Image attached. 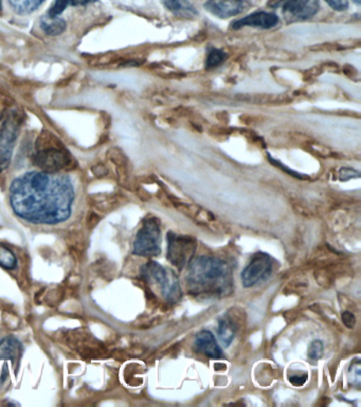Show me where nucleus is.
Segmentation results:
<instances>
[{
	"instance_id": "28",
	"label": "nucleus",
	"mask_w": 361,
	"mask_h": 407,
	"mask_svg": "<svg viewBox=\"0 0 361 407\" xmlns=\"http://www.w3.org/2000/svg\"><path fill=\"white\" fill-rule=\"evenodd\" d=\"M353 1H354V3L358 6L360 5V3H361V0H353Z\"/></svg>"
},
{
	"instance_id": "7",
	"label": "nucleus",
	"mask_w": 361,
	"mask_h": 407,
	"mask_svg": "<svg viewBox=\"0 0 361 407\" xmlns=\"http://www.w3.org/2000/svg\"><path fill=\"white\" fill-rule=\"evenodd\" d=\"M18 119L20 118L14 112L0 119V172L3 171L11 161L13 143L20 128Z\"/></svg>"
},
{
	"instance_id": "11",
	"label": "nucleus",
	"mask_w": 361,
	"mask_h": 407,
	"mask_svg": "<svg viewBox=\"0 0 361 407\" xmlns=\"http://www.w3.org/2000/svg\"><path fill=\"white\" fill-rule=\"evenodd\" d=\"M279 22V17L274 13L268 12H256L251 15L246 16L242 20L233 22V28H243V27H254V28L270 29L277 26Z\"/></svg>"
},
{
	"instance_id": "2",
	"label": "nucleus",
	"mask_w": 361,
	"mask_h": 407,
	"mask_svg": "<svg viewBox=\"0 0 361 407\" xmlns=\"http://www.w3.org/2000/svg\"><path fill=\"white\" fill-rule=\"evenodd\" d=\"M186 286L198 297H225L233 293V269L219 258L200 256L188 265Z\"/></svg>"
},
{
	"instance_id": "14",
	"label": "nucleus",
	"mask_w": 361,
	"mask_h": 407,
	"mask_svg": "<svg viewBox=\"0 0 361 407\" xmlns=\"http://www.w3.org/2000/svg\"><path fill=\"white\" fill-rule=\"evenodd\" d=\"M22 345L18 339L8 336L0 341V360H14L20 355Z\"/></svg>"
},
{
	"instance_id": "17",
	"label": "nucleus",
	"mask_w": 361,
	"mask_h": 407,
	"mask_svg": "<svg viewBox=\"0 0 361 407\" xmlns=\"http://www.w3.org/2000/svg\"><path fill=\"white\" fill-rule=\"evenodd\" d=\"M42 27L48 36H57L65 31L66 22L61 18L50 17V20L43 22Z\"/></svg>"
},
{
	"instance_id": "8",
	"label": "nucleus",
	"mask_w": 361,
	"mask_h": 407,
	"mask_svg": "<svg viewBox=\"0 0 361 407\" xmlns=\"http://www.w3.org/2000/svg\"><path fill=\"white\" fill-rule=\"evenodd\" d=\"M272 272V260L267 253H258L252 257L249 265L242 272V282L245 288H251L266 279Z\"/></svg>"
},
{
	"instance_id": "1",
	"label": "nucleus",
	"mask_w": 361,
	"mask_h": 407,
	"mask_svg": "<svg viewBox=\"0 0 361 407\" xmlns=\"http://www.w3.org/2000/svg\"><path fill=\"white\" fill-rule=\"evenodd\" d=\"M10 202L16 216L27 222L57 225L71 218L75 188L64 174L28 172L11 184Z\"/></svg>"
},
{
	"instance_id": "6",
	"label": "nucleus",
	"mask_w": 361,
	"mask_h": 407,
	"mask_svg": "<svg viewBox=\"0 0 361 407\" xmlns=\"http://www.w3.org/2000/svg\"><path fill=\"white\" fill-rule=\"evenodd\" d=\"M33 163L36 167L47 173H59L71 165V156L68 152L64 150L61 143L57 145H43L33 158Z\"/></svg>"
},
{
	"instance_id": "20",
	"label": "nucleus",
	"mask_w": 361,
	"mask_h": 407,
	"mask_svg": "<svg viewBox=\"0 0 361 407\" xmlns=\"http://www.w3.org/2000/svg\"><path fill=\"white\" fill-rule=\"evenodd\" d=\"M323 353V343H322L321 341H319V339L314 341L313 343L309 345V359L313 360V361H318V360L321 359Z\"/></svg>"
},
{
	"instance_id": "5",
	"label": "nucleus",
	"mask_w": 361,
	"mask_h": 407,
	"mask_svg": "<svg viewBox=\"0 0 361 407\" xmlns=\"http://www.w3.org/2000/svg\"><path fill=\"white\" fill-rule=\"evenodd\" d=\"M196 251V240L193 237L178 236L170 231L168 234V260L182 271L188 267Z\"/></svg>"
},
{
	"instance_id": "21",
	"label": "nucleus",
	"mask_w": 361,
	"mask_h": 407,
	"mask_svg": "<svg viewBox=\"0 0 361 407\" xmlns=\"http://www.w3.org/2000/svg\"><path fill=\"white\" fill-rule=\"evenodd\" d=\"M68 5H71V0H57L54 5L51 7L50 11H49V16L50 17H57L59 14L65 11Z\"/></svg>"
},
{
	"instance_id": "3",
	"label": "nucleus",
	"mask_w": 361,
	"mask_h": 407,
	"mask_svg": "<svg viewBox=\"0 0 361 407\" xmlns=\"http://www.w3.org/2000/svg\"><path fill=\"white\" fill-rule=\"evenodd\" d=\"M141 275L145 281L159 288L162 297L168 302L176 304L179 302L182 298V288L173 272L155 261H149L141 267Z\"/></svg>"
},
{
	"instance_id": "16",
	"label": "nucleus",
	"mask_w": 361,
	"mask_h": 407,
	"mask_svg": "<svg viewBox=\"0 0 361 407\" xmlns=\"http://www.w3.org/2000/svg\"><path fill=\"white\" fill-rule=\"evenodd\" d=\"M45 0H9V3L16 13L30 14L36 11Z\"/></svg>"
},
{
	"instance_id": "23",
	"label": "nucleus",
	"mask_w": 361,
	"mask_h": 407,
	"mask_svg": "<svg viewBox=\"0 0 361 407\" xmlns=\"http://www.w3.org/2000/svg\"><path fill=\"white\" fill-rule=\"evenodd\" d=\"M342 322L348 329H353L356 324V318L353 313L346 311V312L342 313Z\"/></svg>"
},
{
	"instance_id": "19",
	"label": "nucleus",
	"mask_w": 361,
	"mask_h": 407,
	"mask_svg": "<svg viewBox=\"0 0 361 407\" xmlns=\"http://www.w3.org/2000/svg\"><path fill=\"white\" fill-rule=\"evenodd\" d=\"M226 57H227V54L223 51L214 48L210 49L206 60L207 68L212 69L219 66L221 63L225 62Z\"/></svg>"
},
{
	"instance_id": "4",
	"label": "nucleus",
	"mask_w": 361,
	"mask_h": 407,
	"mask_svg": "<svg viewBox=\"0 0 361 407\" xmlns=\"http://www.w3.org/2000/svg\"><path fill=\"white\" fill-rule=\"evenodd\" d=\"M160 242H161V231H160L159 220L156 218L147 219L137 234L133 253L142 256V257L158 256L161 253Z\"/></svg>"
},
{
	"instance_id": "26",
	"label": "nucleus",
	"mask_w": 361,
	"mask_h": 407,
	"mask_svg": "<svg viewBox=\"0 0 361 407\" xmlns=\"http://www.w3.org/2000/svg\"><path fill=\"white\" fill-rule=\"evenodd\" d=\"M94 173L96 174V177H104L108 174V170L104 165H98L94 168Z\"/></svg>"
},
{
	"instance_id": "29",
	"label": "nucleus",
	"mask_w": 361,
	"mask_h": 407,
	"mask_svg": "<svg viewBox=\"0 0 361 407\" xmlns=\"http://www.w3.org/2000/svg\"><path fill=\"white\" fill-rule=\"evenodd\" d=\"M0 9H1V0H0Z\"/></svg>"
},
{
	"instance_id": "13",
	"label": "nucleus",
	"mask_w": 361,
	"mask_h": 407,
	"mask_svg": "<svg viewBox=\"0 0 361 407\" xmlns=\"http://www.w3.org/2000/svg\"><path fill=\"white\" fill-rule=\"evenodd\" d=\"M162 5L174 15L182 18H193L197 15V10L189 0H160Z\"/></svg>"
},
{
	"instance_id": "10",
	"label": "nucleus",
	"mask_w": 361,
	"mask_h": 407,
	"mask_svg": "<svg viewBox=\"0 0 361 407\" xmlns=\"http://www.w3.org/2000/svg\"><path fill=\"white\" fill-rule=\"evenodd\" d=\"M245 0H208L205 9L219 18H229L239 15L245 10Z\"/></svg>"
},
{
	"instance_id": "22",
	"label": "nucleus",
	"mask_w": 361,
	"mask_h": 407,
	"mask_svg": "<svg viewBox=\"0 0 361 407\" xmlns=\"http://www.w3.org/2000/svg\"><path fill=\"white\" fill-rule=\"evenodd\" d=\"M325 1L336 11H346L348 8V0H325Z\"/></svg>"
},
{
	"instance_id": "27",
	"label": "nucleus",
	"mask_w": 361,
	"mask_h": 407,
	"mask_svg": "<svg viewBox=\"0 0 361 407\" xmlns=\"http://www.w3.org/2000/svg\"><path fill=\"white\" fill-rule=\"evenodd\" d=\"M98 0H71V5L73 6H84L88 3H96Z\"/></svg>"
},
{
	"instance_id": "25",
	"label": "nucleus",
	"mask_w": 361,
	"mask_h": 407,
	"mask_svg": "<svg viewBox=\"0 0 361 407\" xmlns=\"http://www.w3.org/2000/svg\"><path fill=\"white\" fill-rule=\"evenodd\" d=\"M289 381H290V383L293 384V385L301 386L303 385V384H305V382L307 381V376H293V378H290Z\"/></svg>"
},
{
	"instance_id": "15",
	"label": "nucleus",
	"mask_w": 361,
	"mask_h": 407,
	"mask_svg": "<svg viewBox=\"0 0 361 407\" xmlns=\"http://www.w3.org/2000/svg\"><path fill=\"white\" fill-rule=\"evenodd\" d=\"M219 336L225 347L233 343L235 336V327L233 319L228 316L221 317L219 320Z\"/></svg>"
},
{
	"instance_id": "24",
	"label": "nucleus",
	"mask_w": 361,
	"mask_h": 407,
	"mask_svg": "<svg viewBox=\"0 0 361 407\" xmlns=\"http://www.w3.org/2000/svg\"><path fill=\"white\" fill-rule=\"evenodd\" d=\"M354 177H359L358 172L355 171V170L346 169V168L340 170V177H341L342 181H344V179H353Z\"/></svg>"
},
{
	"instance_id": "18",
	"label": "nucleus",
	"mask_w": 361,
	"mask_h": 407,
	"mask_svg": "<svg viewBox=\"0 0 361 407\" xmlns=\"http://www.w3.org/2000/svg\"><path fill=\"white\" fill-rule=\"evenodd\" d=\"M17 265L15 255L5 245L0 244V267L6 269H14Z\"/></svg>"
},
{
	"instance_id": "9",
	"label": "nucleus",
	"mask_w": 361,
	"mask_h": 407,
	"mask_svg": "<svg viewBox=\"0 0 361 407\" xmlns=\"http://www.w3.org/2000/svg\"><path fill=\"white\" fill-rule=\"evenodd\" d=\"M278 6L282 7L283 14L290 22L309 20L320 8L318 0H280Z\"/></svg>"
},
{
	"instance_id": "12",
	"label": "nucleus",
	"mask_w": 361,
	"mask_h": 407,
	"mask_svg": "<svg viewBox=\"0 0 361 407\" xmlns=\"http://www.w3.org/2000/svg\"><path fill=\"white\" fill-rule=\"evenodd\" d=\"M194 346L197 353H202L206 357L219 359L223 355V351L219 348L214 335L210 331L204 330L197 333Z\"/></svg>"
}]
</instances>
